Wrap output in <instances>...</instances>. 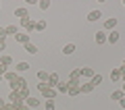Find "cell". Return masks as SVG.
<instances>
[{
    "mask_svg": "<svg viewBox=\"0 0 125 110\" xmlns=\"http://www.w3.org/2000/svg\"><path fill=\"white\" fill-rule=\"evenodd\" d=\"M4 48H6V44H4V42H0V52H2Z\"/></svg>",
    "mask_w": 125,
    "mask_h": 110,
    "instance_id": "cell-33",
    "label": "cell"
},
{
    "mask_svg": "<svg viewBox=\"0 0 125 110\" xmlns=\"http://www.w3.org/2000/svg\"><path fill=\"white\" fill-rule=\"evenodd\" d=\"M6 40V31H4V27H0V42H4Z\"/></svg>",
    "mask_w": 125,
    "mask_h": 110,
    "instance_id": "cell-30",
    "label": "cell"
},
{
    "mask_svg": "<svg viewBox=\"0 0 125 110\" xmlns=\"http://www.w3.org/2000/svg\"><path fill=\"white\" fill-rule=\"evenodd\" d=\"M38 6H40L42 10H48V9H50V0H40V2H38Z\"/></svg>",
    "mask_w": 125,
    "mask_h": 110,
    "instance_id": "cell-27",
    "label": "cell"
},
{
    "mask_svg": "<svg viewBox=\"0 0 125 110\" xmlns=\"http://www.w3.org/2000/svg\"><path fill=\"white\" fill-rule=\"evenodd\" d=\"M17 73H13V71H10V73H4V81H9V83H10V81H15V79H17Z\"/></svg>",
    "mask_w": 125,
    "mask_h": 110,
    "instance_id": "cell-24",
    "label": "cell"
},
{
    "mask_svg": "<svg viewBox=\"0 0 125 110\" xmlns=\"http://www.w3.org/2000/svg\"><path fill=\"white\" fill-rule=\"evenodd\" d=\"M73 52H75V44H67L62 48V54H65V56H69V54H73Z\"/></svg>",
    "mask_w": 125,
    "mask_h": 110,
    "instance_id": "cell-22",
    "label": "cell"
},
{
    "mask_svg": "<svg viewBox=\"0 0 125 110\" xmlns=\"http://www.w3.org/2000/svg\"><path fill=\"white\" fill-rule=\"evenodd\" d=\"M25 52H27V54H38L36 44H31V42H29V44H25Z\"/></svg>",
    "mask_w": 125,
    "mask_h": 110,
    "instance_id": "cell-23",
    "label": "cell"
},
{
    "mask_svg": "<svg viewBox=\"0 0 125 110\" xmlns=\"http://www.w3.org/2000/svg\"><path fill=\"white\" fill-rule=\"evenodd\" d=\"M29 62H25V60H21V62H17V73H23V71H29Z\"/></svg>",
    "mask_w": 125,
    "mask_h": 110,
    "instance_id": "cell-18",
    "label": "cell"
},
{
    "mask_svg": "<svg viewBox=\"0 0 125 110\" xmlns=\"http://www.w3.org/2000/svg\"><path fill=\"white\" fill-rule=\"evenodd\" d=\"M125 98V93L121 92V89H115V92L111 93V100H115V102H119V100H123Z\"/></svg>",
    "mask_w": 125,
    "mask_h": 110,
    "instance_id": "cell-17",
    "label": "cell"
},
{
    "mask_svg": "<svg viewBox=\"0 0 125 110\" xmlns=\"http://www.w3.org/2000/svg\"><path fill=\"white\" fill-rule=\"evenodd\" d=\"M15 42H17V44H23V46H25V44H29V35H27V33H21V31H19V33L15 35Z\"/></svg>",
    "mask_w": 125,
    "mask_h": 110,
    "instance_id": "cell-6",
    "label": "cell"
},
{
    "mask_svg": "<svg viewBox=\"0 0 125 110\" xmlns=\"http://www.w3.org/2000/svg\"><path fill=\"white\" fill-rule=\"evenodd\" d=\"M46 29V21H36V31H44Z\"/></svg>",
    "mask_w": 125,
    "mask_h": 110,
    "instance_id": "cell-28",
    "label": "cell"
},
{
    "mask_svg": "<svg viewBox=\"0 0 125 110\" xmlns=\"http://www.w3.org/2000/svg\"><path fill=\"white\" fill-rule=\"evenodd\" d=\"M58 81H61V79H58V73H50V75H48V81H46V83H48V87H56Z\"/></svg>",
    "mask_w": 125,
    "mask_h": 110,
    "instance_id": "cell-5",
    "label": "cell"
},
{
    "mask_svg": "<svg viewBox=\"0 0 125 110\" xmlns=\"http://www.w3.org/2000/svg\"><path fill=\"white\" fill-rule=\"evenodd\" d=\"M38 89H40V93L46 92V89H48V83H38Z\"/></svg>",
    "mask_w": 125,
    "mask_h": 110,
    "instance_id": "cell-29",
    "label": "cell"
},
{
    "mask_svg": "<svg viewBox=\"0 0 125 110\" xmlns=\"http://www.w3.org/2000/svg\"><path fill=\"white\" fill-rule=\"evenodd\" d=\"M123 66H125V60H123Z\"/></svg>",
    "mask_w": 125,
    "mask_h": 110,
    "instance_id": "cell-37",
    "label": "cell"
},
{
    "mask_svg": "<svg viewBox=\"0 0 125 110\" xmlns=\"http://www.w3.org/2000/svg\"><path fill=\"white\" fill-rule=\"evenodd\" d=\"M0 9H2V4H0Z\"/></svg>",
    "mask_w": 125,
    "mask_h": 110,
    "instance_id": "cell-38",
    "label": "cell"
},
{
    "mask_svg": "<svg viewBox=\"0 0 125 110\" xmlns=\"http://www.w3.org/2000/svg\"><path fill=\"white\" fill-rule=\"evenodd\" d=\"M100 17H102V13H100V10H90V13H88V21H90V23L98 21Z\"/></svg>",
    "mask_w": 125,
    "mask_h": 110,
    "instance_id": "cell-14",
    "label": "cell"
},
{
    "mask_svg": "<svg viewBox=\"0 0 125 110\" xmlns=\"http://www.w3.org/2000/svg\"><path fill=\"white\" fill-rule=\"evenodd\" d=\"M111 79L115 81V83L123 81V75H121V66H119V69H113V71H111Z\"/></svg>",
    "mask_w": 125,
    "mask_h": 110,
    "instance_id": "cell-10",
    "label": "cell"
},
{
    "mask_svg": "<svg viewBox=\"0 0 125 110\" xmlns=\"http://www.w3.org/2000/svg\"><path fill=\"white\" fill-rule=\"evenodd\" d=\"M42 98H44V100H54V98H56V89L48 87L46 92H42Z\"/></svg>",
    "mask_w": 125,
    "mask_h": 110,
    "instance_id": "cell-9",
    "label": "cell"
},
{
    "mask_svg": "<svg viewBox=\"0 0 125 110\" xmlns=\"http://www.w3.org/2000/svg\"><path fill=\"white\" fill-rule=\"evenodd\" d=\"M15 17H19V19H27V17H29V10H27L25 6H19V9H15Z\"/></svg>",
    "mask_w": 125,
    "mask_h": 110,
    "instance_id": "cell-8",
    "label": "cell"
},
{
    "mask_svg": "<svg viewBox=\"0 0 125 110\" xmlns=\"http://www.w3.org/2000/svg\"><path fill=\"white\" fill-rule=\"evenodd\" d=\"M121 92H123V93H125V81H123V87H121Z\"/></svg>",
    "mask_w": 125,
    "mask_h": 110,
    "instance_id": "cell-35",
    "label": "cell"
},
{
    "mask_svg": "<svg viewBox=\"0 0 125 110\" xmlns=\"http://www.w3.org/2000/svg\"><path fill=\"white\" fill-rule=\"evenodd\" d=\"M92 89H94V85L90 83V81H85V83L81 81V85H79V93H90Z\"/></svg>",
    "mask_w": 125,
    "mask_h": 110,
    "instance_id": "cell-12",
    "label": "cell"
},
{
    "mask_svg": "<svg viewBox=\"0 0 125 110\" xmlns=\"http://www.w3.org/2000/svg\"><path fill=\"white\" fill-rule=\"evenodd\" d=\"M90 83H92V85H94V87H98V85H100V83H102V75H98V73H96V75H94V77H92V79H90Z\"/></svg>",
    "mask_w": 125,
    "mask_h": 110,
    "instance_id": "cell-21",
    "label": "cell"
},
{
    "mask_svg": "<svg viewBox=\"0 0 125 110\" xmlns=\"http://www.w3.org/2000/svg\"><path fill=\"white\" fill-rule=\"evenodd\" d=\"M2 79H4V75H0V81H2Z\"/></svg>",
    "mask_w": 125,
    "mask_h": 110,
    "instance_id": "cell-36",
    "label": "cell"
},
{
    "mask_svg": "<svg viewBox=\"0 0 125 110\" xmlns=\"http://www.w3.org/2000/svg\"><path fill=\"white\" fill-rule=\"evenodd\" d=\"M48 71H38V79H40V83H46V81H48Z\"/></svg>",
    "mask_w": 125,
    "mask_h": 110,
    "instance_id": "cell-20",
    "label": "cell"
},
{
    "mask_svg": "<svg viewBox=\"0 0 125 110\" xmlns=\"http://www.w3.org/2000/svg\"><path fill=\"white\" fill-rule=\"evenodd\" d=\"M19 93H21V98H23V100H27V98L31 96V93H29V87H27V83L19 87Z\"/></svg>",
    "mask_w": 125,
    "mask_h": 110,
    "instance_id": "cell-16",
    "label": "cell"
},
{
    "mask_svg": "<svg viewBox=\"0 0 125 110\" xmlns=\"http://www.w3.org/2000/svg\"><path fill=\"white\" fill-rule=\"evenodd\" d=\"M106 37H108V33L106 31H96V35H94V40H96V44L98 46H102V44H106Z\"/></svg>",
    "mask_w": 125,
    "mask_h": 110,
    "instance_id": "cell-2",
    "label": "cell"
},
{
    "mask_svg": "<svg viewBox=\"0 0 125 110\" xmlns=\"http://www.w3.org/2000/svg\"><path fill=\"white\" fill-rule=\"evenodd\" d=\"M117 42H119V33H117V29H115V31H108L106 44H117Z\"/></svg>",
    "mask_w": 125,
    "mask_h": 110,
    "instance_id": "cell-13",
    "label": "cell"
},
{
    "mask_svg": "<svg viewBox=\"0 0 125 110\" xmlns=\"http://www.w3.org/2000/svg\"><path fill=\"white\" fill-rule=\"evenodd\" d=\"M69 96H77V93H79V85H69Z\"/></svg>",
    "mask_w": 125,
    "mask_h": 110,
    "instance_id": "cell-26",
    "label": "cell"
},
{
    "mask_svg": "<svg viewBox=\"0 0 125 110\" xmlns=\"http://www.w3.org/2000/svg\"><path fill=\"white\" fill-rule=\"evenodd\" d=\"M2 110H15V106L10 104V102H6V104H4V108H2Z\"/></svg>",
    "mask_w": 125,
    "mask_h": 110,
    "instance_id": "cell-31",
    "label": "cell"
},
{
    "mask_svg": "<svg viewBox=\"0 0 125 110\" xmlns=\"http://www.w3.org/2000/svg\"><path fill=\"white\" fill-rule=\"evenodd\" d=\"M19 25L23 27V33H27V35H31L33 31H36V21H31V17L21 19V21H19Z\"/></svg>",
    "mask_w": 125,
    "mask_h": 110,
    "instance_id": "cell-1",
    "label": "cell"
},
{
    "mask_svg": "<svg viewBox=\"0 0 125 110\" xmlns=\"http://www.w3.org/2000/svg\"><path fill=\"white\" fill-rule=\"evenodd\" d=\"M94 75H96V73H94L90 66H81L79 69V77H83V79H92Z\"/></svg>",
    "mask_w": 125,
    "mask_h": 110,
    "instance_id": "cell-4",
    "label": "cell"
},
{
    "mask_svg": "<svg viewBox=\"0 0 125 110\" xmlns=\"http://www.w3.org/2000/svg\"><path fill=\"white\" fill-rule=\"evenodd\" d=\"M44 108H46V110H54V108H56L54 100H44Z\"/></svg>",
    "mask_w": 125,
    "mask_h": 110,
    "instance_id": "cell-25",
    "label": "cell"
},
{
    "mask_svg": "<svg viewBox=\"0 0 125 110\" xmlns=\"http://www.w3.org/2000/svg\"><path fill=\"white\" fill-rule=\"evenodd\" d=\"M4 104H6V100H2V98H0V110L4 108Z\"/></svg>",
    "mask_w": 125,
    "mask_h": 110,
    "instance_id": "cell-32",
    "label": "cell"
},
{
    "mask_svg": "<svg viewBox=\"0 0 125 110\" xmlns=\"http://www.w3.org/2000/svg\"><path fill=\"white\" fill-rule=\"evenodd\" d=\"M40 104H42V102L38 100V98H33V96H29V98L25 100V106H27V108H38Z\"/></svg>",
    "mask_w": 125,
    "mask_h": 110,
    "instance_id": "cell-7",
    "label": "cell"
},
{
    "mask_svg": "<svg viewBox=\"0 0 125 110\" xmlns=\"http://www.w3.org/2000/svg\"><path fill=\"white\" fill-rule=\"evenodd\" d=\"M4 31H6V35H17L19 33V27L17 25H9V27H4Z\"/></svg>",
    "mask_w": 125,
    "mask_h": 110,
    "instance_id": "cell-19",
    "label": "cell"
},
{
    "mask_svg": "<svg viewBox=\"0 0 125 110\" xmlns=\"http://www.w3.org/2000/svg\"><path fill=\"white\" fill-rule=\"evenodd\" d=\"M0 64H2V66L6 69V66H10V64H13V58H10L9 54H2V56H0Z\"/></svg>",
    "mask_w": 125,
    "mask_h": 110,
    "instance_id": "cell-15",
    "label": "cell"
},
{
    "mask_svg": "<svg viewBox=\"0 0 125 110\" xmlns=\"http://www.w3.org/2000/svg\"><path fill=\"white\" fill-rule=\"evenodd\" d=\"M119 104H121V108H125V98H123V100H119Z\"/></svg>",
    "mask_w": 125,
    "mask_h": 110,
    "instance_id": "cell-34",
    "label": "cell"
},
{
    "mask_svg": "<svg viewBox=\"0 0 125 110\" xmlns=\"http://www.w3.org/2000/svg\"><path fill=\"white\" fill-rule=\"evenodd\" d=\"M54 89H56V93H67L69 92V83L67 81H58V85Z\"/></svg>",
    "mask_w": 125,
    "mask_h": 110,
    "instance_id": "cell-11",
    "label": "cell"
},
{
    "mask_svg": "<svg viewBox=\"0 0 125 110\" xmlns=\"http://www.w3.org/2000/svg\"><path fill=\"white\" fill-rule=\"evenodd\" d=\"M117 29V17H111V19H106V21H104V31H115Z\"/></svg>",
    "mask_w": 125,
    "mask_h": 110,
    "instance_id": "cell-3",
    "label": "cell"
}]
</instances>
